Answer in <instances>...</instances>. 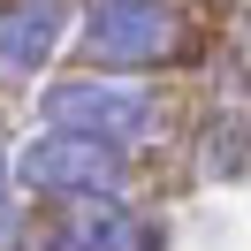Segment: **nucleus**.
Returning <instances> with one entry per match:
<instances>
[{
	"mask_svg": "<svg viewBox=\"0 0 251 251\" xmlns=\"http://www.w3.org/2000/svg\"><path fill=\"white\" fill-rule=\"evenodd\" d=\"M0 251H16V190H8V160H0Z\"/></svg>",
	"mask_w": 251,
	"mask_h": 251,
	"instance_id": "obj_6",
	"label": "nucleus"
},
{
	"mask_svg": "<svg viewBox=\"0 0 251 251\" xmlns=\"http://www.w3.org/2000/svg\"><path fill=\"white\" fill-rule=\"evenodd\" d=\"M84 46H92L107 69L168 61V53H175V8H168V0H92Z\"/></svg>",
	"mask_w": 251,
	"mask_h": 251,
	"instance_id": "obj_3",
	"label": "nucleus"
},
{
	"mask_svg": "<svg viewBox=\"0 0 251 251\" xmlns=\"http://www.w3.org/2000/svg\"><path fill=\"white\" fill-rule=\"evenodd\" d=\"M16 175L31 190H53V198H92V190H114V183H122V145L84 137V129H46V137L23 145Z\"/></svg>",
	"mask_w": 251,
	"mask_h": 251,
	"instance_id": "obj_1",
	"label": "nucleus"
},
{
	"mask_svg": "<svg viewBox=\"0 0 251 251\" xmlns=\"http://www.w3.org/2000/svg\"><path fill=\"white\" fill-rule=\"evenodd\" d=\"M53 251H152V228L129 205H114L107 190H92V198H76V221Z\"/></svg>",
	"mask_w": 251,
	"mask_h": 251,
	"instance_id": "obj_4",
	"label": "nucleus"
},
{
	"mask_svg": "<svg viewBox=\"0 0 251 251\" xmlns=\"http://www.w3.org/2000/svg\"><path fill=\"white\" fill-rule=\"evenodd\" d=\"M61 38V0H0V69H38Z\"/></svg>",
	"mask_w": 251,
	"mask_h": 251,
	"instance_id": "obj_5",
	"label": "nucleus"
},
{
	"mask_svg": "<svg viewBox=\"0 0 251 251\" xmlns=\"http://www.w3.org/2000/svg\"><path fill=\"white\" fill-rule=\"evenodd\" d=\"M46 122L53 129H84V137H107V145H137L152 129V92L137 84H99V76H69L46 92Z\"/></svg>",
	"mask_w": 251,
	"mask_h": 251,
	"instance_id": "obj_2",
	"label": "nucleus"
}]
</instances>
